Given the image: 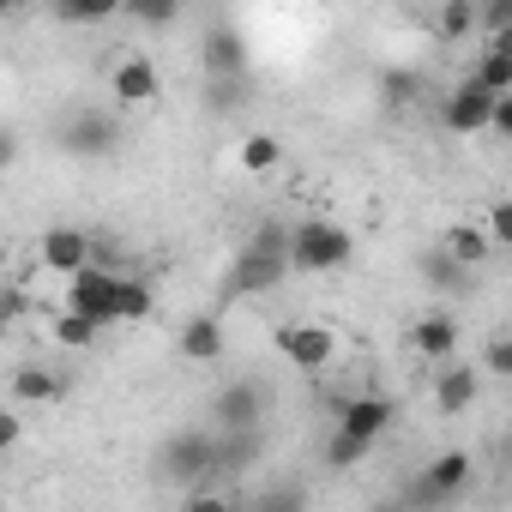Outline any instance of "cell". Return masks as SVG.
Here are the masks:
<instances>
[{"label":"cell","mask_w":512,"mask_h":512,"mask_svg":"<svg viewBox=\"0 0 512 512\" xmlns=\"http://www.w3.org/2000/svg\"><path fill=\"white\" fill-rule=\"evenodd\" d=\"M350 253H356V241L332 217H308L290 229V266L296 272H338V266H350Z\"/></svg>","instance_id":"6da1fadb"},{"label":"cell","mask_w":512,"mask_h":512,"mask_svg":"<svg viewBox=\"0 0 512 512\" xmlns=\"http://www.w3.org/2000/svg\"><path fill=\"white\" fill-rule=\"evenodd\" d=\"M157 470H163V482H175V488H187V494H205V488H211V434H205V428L169 434L163 452H157Z\"/></svg>","instance_id":"7a4b0ae2"},{"label":"cell","mask_w":512,"mask_h":512,"mask_svg":"<svg viewBox=\"0 0 512 512\" xmlns=\"http://www.w3.org/2000/svg\"><path fill=\"white\" fill-rule=\"evenodd\" d=\"M115 290H121L115 272L85 266V272L67 278V314H85L91 326H115Z\"/></svg>","instance_id":"3957f363"},{"label":"cell","mask_w":512,"mask_h":512,"mask_svg":"<svg viewBox=\"0 0 512 512\" xmlns=\"http://www.w3.org/2000/svg\"><path fill=\"white\" fill-rule=\"evenodd\" d=\"M266 416V380H229L217 398H211V422L223 434H241V428H260Z\"/></svg>","instance_id":"277c9868"},{"label":"cell","mask_w":512,"mask_h":512,"mask_svg":"<svg viewBox=\"0 0 512 512\" xmlns=\"http://www.w3.org/2000/svg\"><path fill=\"white\" fill-rule=\"evenodd\" d=\"M392 422H398V404L380 398V392H356V398H344V410H338V434L356 440V446H374Z\"/></svg>","instance_id":"5b68a950"},{"label":"cell","mask_w":512,"mask_h":512,"mask_svg":"<svg viewBox=\"0 0 512 512\" xmlns=\"http://www.w3.org/2000/svg\"><path fill=\"white\" fill-rule=\"evenodd\" d=\"M115 145H121V121L109 109H79L61 127V151H73V157H109Z\"/></svg>","instance_id":"8992f818"},{"label":"cell","mask_w":512,"mask_h":512,"mask_svg":"<svg viewBox=\"0 0 512 512\" xmlns=\"http://www.w3.org/2000/svg\"><path fill=\"white\" fill-rule=\"evenodd\" d=\"M37 260H43V272L73 278V272L91 266V235L73 229V223H55V229H43V241H37Z\"/></svg>","instance_id":"52a82bcc"},{"label":"cell","mask_w":512,"mask_h":512,"mask_svg":"<svg viewBox=\"0 0 512 512\" xmlns=\"http://www.w3.org/2000/svg\"><path fill=\"white\" fill-rule=\"evenodd\" d=\"M284 272H290V260H272V253H247V247H241V260H235V266H229V278H223V296H229V302H241V296L278 290V284H284Z\"/></svg>","instance_id":"ba28073f"},{"label":"cell","mask_w":512,"mask_h":512,"mask_svg":"<svg viewBox=\"0 0 512 512\" xmlns=\"http://www.w3.org/2000/svg\"><path fill=\"white\" fill-rule=\"evenodd\" d=\"M260 428H241V434H211V488L217 482H235L260 464Z\"/></svg>","instance_id":"9c48e42d"},{"label":"cell","mask_w":512,"mask_h":512,"mask_svg":"<svg viewBox=\"0 0 512 512\" xmlns=\"http://www.w3.org/2000/svg\"><path fill=\"white\" fill-rule=\"evenodd\" d=\"M488 109H494V97L464 73V79L452 85V97H446L440 121H446V133H488Z\"/></svg>","instance_id":"30bf717a"},{"label":"cell","mask_w":512,"mask_h":512,"mask_svg":"<svg viewBox=\"0 0 512 512\" xmlns=\"http://www.w3.org/2000/svg\"><path fill=\"white\" fill-rule=\"evenodd\" d=\"M278 350L296 362V368H308V374H320L326 362H332V350H338V338L326 332V326H284L278 332Z\"/></svg>","instance_id":"8fae6325"},{"label":"cell","mask_w":512,"mask_h":512,"mask_svg":"<svg viewBox=\"0 0 512 512\" xmlns=\"http://www.w3.org/2000/svg\"><path fill=\"white\" fill-rule=\"evenodd\" d=\"M205 73H211V79H241V73H247V37L229 31V25L205 31Z\"/></svg>","instance_id":"7c38bea8"},{"label":"cell","mask_w":512,"mask_h":512,"mask_svg":"<svg viewBox=\"0 0 512 512\" xmlns=\"http://www.w3.org/2000/svg\"><path fill=\"white\" fill-rule=\"evenodd\" d=\"M476 392H482V386H476V368H470V362H446L440 380H434V410H440V416H464V410L476 404Z\"/></svg>","instance_id":"4fadbf2b"},{"label":"cell","mask_w":512,"mask_h":512,"mask_svg":"<svg viewBox=\"0 0 512 512\" xmlns=\"http://www.w3.org/2000/svg\"><path fill=\"white\" fill-rule=\"evenodd\" d=\"M458 320L452 314H422L416 326H410V344H416V356H434V362H452L458 356Z\"/></svg>","instance_id":"5bb4252c"},{"label":"cell","mask_w":512,"mask_h":512,"mask_svg":"<svg viewBox=\"0 0 512 512\" xmlns=\"http://www.w3.org/2000/svg\"><path fill=\"white\" fill-rule=\"evenodd\" d=\"M440 253L452 266H464V272H482L488 260H494V247H488V235L476 229V223H452L446 235H440Z\"/></svg>","instance_id":"9a60e30c"},{"label":"cell","mask_w":512,"mask_h":512,"mask_svg":"<svg viewBox=\"0 0 512 512\" xmlns=\"http://www.w3.org/2000/svg\"><path fill=\"white\" fill-rule=\"evenodd\" d=\"M175 350H181L187 362H217V356H223V320H217V314H193V320L175 332Z\"/></svg>","instance_id":"2e32d148"},{"label":"cell","mask_w":512,"mask_h":512,"mask_svg":"<svg viewBox=\"0 0 512 512\" xmlns=\"http://www.w3.org/2000/svg\"><path fill=\"white\" fill-rule=\"evenodd\" d=\"M157 97V67L145 61V55H127L121 67H115V103L121 109H139V103H151Z\"/></svg>","instance_id":"e0dca14e"},{"label":"cell","mask_w":512,"mask_h":512,"mask_svg":"<svg viewBox=\"0 0 512 512\" xmlns=\"http://www.w3.org/2000/svg\"><path fill=\"white\" fill-rule=\"evenodd\" d=\"M470 79H476L488 97H512V37H506V43H488Z\"/></svg>","instance_id":"ac0fdd59"},{"label":"cell","mask_w":512,"mask_h":512,"mask_svg":"<svg viewBox=\"0 0 512 512\" xmlns=\"http://www.w3.org/2000/svg\"><path fill=\"white\" fill-rule=\"evenodd\" d=\"M67 392V380L55 374V368H37V362H25L19 374H13V398L19 404H55Z\"/></svg>","instance_id":"d6986e66"},{"label":"cell","mask_w":512,"mask_h":512,"mask_svg":"<svg viewBox=\"0 0 512 512\" xmlns=\"http://www.w3.org/2000/svg\"><path fill=\"white\" fill-rule=\"evenodd\" d=\"M247 512H308V488L290 482V476H284V482H266L260 494L247 500Z\"/></svg>","instance_id":"ffe728a7"},{"label":"cell","mask_w":512,"mask_h":512,"mask_svg":"<svg viewBox=\"0 0 512 512\" xmlns=\"http://www.w3.org/2000/svg\"><path fill=\"white\" fill-rule=\"evenodd\" d=\"M422 278H428L434 290H446V296H464L476 272H464V266H452V260H446V253H440V247H428V253H422Z\"/></svg>","instance_id":"44dd1931"},{"label":"cell","mask_w":512,"mask_h":512,"mask_svg":"<svg viewBox=\"0 0 512 512\" xmlns=\"http://www.w3.org/2000/svg\"><path fill=\"white\" fill-rule=\"evenodd\" d=\"M151 308H157V290H151L145 278H121V290H115V320L133 326V320H145Z\"/></svg>","instance_id":"7402d4cb"},{"label":"cell","mask_w":512,"mask_h":512,"mask_svg":"<svg viewBox=\"0 0 512 512\" xmlns=\"http://www.w3.org/2000/svg\"><path fill=\"white\" fill-rule=\"evenodd\" d=\"M278 157H284V139L278 133H247L241 139V169H253V175L278 169Z\"/></svg>","instance_id":"603a6c76"},{"label":"cell","mask_w":512,"mask_h":512,"mask_svg":"<svg viewBox=\"0 0 512 512\" xmlns=\"http://www.w3.org/2000/svg\"><path fill=\"white\" fill-rule=\"evenodd\" d=\"M55 19L61 25H103V19H115V0H55Z\"/></svg>","instance_id":"cb8c5ba5"},{"label":"cell","mask_w":512,"mask_h":512,"mask_svg":"<svg viewBox=\"0 0 512 512\" xmlns=\"http://www.w3.org/2000/svg\"><path fill=\"white\" fill-rule=\"evenodd\" d=\"M470 31H476V7H470V0H446V7H440V37L458 43Z\"/></svg>","instance_id":"d4e9b609"},{"label":"cell","mask_w":512,"mask_h":512,"mask_svg":"<svg viewBox=\"0 0 512 512\" xmlns=\"http://www.w3.org/2000/svg\"><path fill=\"white\" fill-rule=\"evenodd\" d=\"M380 97H386V103H410V97H422V73H416V67H392V73L380 79Z\"/></svg>","instance_id":"484cf974"},{"label":"cell","mask_w":512,"mask_h":512,"mask_svg":"<svg viewBox=\"0 0 512 512\" xmlns=\"http://www.w3.org/2000/svg\"><path fill=\"white\" fill-rule=\"evenodd\" d=\"M97 332H103V326H91L85 314H61V320H55V338H61L67 350H85V344H97Z\"/></svg>","instance_id":"4316f807"},{"label":"cell","mask_w":512,"mask_h":512,"mask_svg":"<svg viewBox=\"0 0 512 512\" xmlns=\"http://www.w3.org/2000/svg\"><path fill=\"white\" fill-rule=\"evenodd\" d=\"M476 25H482L494 43H506V31H512V0H488V7H476Z\"/></svg>","instance_id":"83f0119b"},{"label":"cell","mask_w":512,"mask_h":512,"mask_svg":"<svg viewBox=\"0 0 512 512\" xmlns=\"http://www.w3.org/2000/svg\"><path fill=\"white\" fill-rule=\"evenodd\" d=\"M127 13H133L139 25H175V19H181L175 0H127Z\"/></svg>","instance_id":"f1b7e54d"},{"label":"cell","mask_w":512,"mask_h":512,"mask_svg":"<svg viewBox=\"0 0 512 512\" xmlns=\"http://www.w3.org/2000/svg\"><path fill=\"white\" fill-rule=\"evenodd\" d=\"M482 235H488V247H512V199H494V211H488Z\"/></svg>","instance_id":"f546056e"},{"label":"cell","mask_w":512,"mask_h":512,"mask_svg":"<svg viewBox=\"0 0 512 512\" xmlns=\"http://www.w3.org/2000/svg\"><path fill=\"white\" fill-rule=\"evenodd\" d=\"M482 368H488L494 380H512V338H506V332H494V338H488V350H482Z\"/></svg>","instance_id":"4dcf8cb0"},{"label":"cell","mask_w":512,"mask_h":512,"mask_svg":"<svg viewBox=\"0 0 512 512\" xmlns=\"http://www.w3.org/2000/svg\"><path fill=\"white\" fill-rule=\"evenodd\" d=\"M181 512H241V500H235V494H223V488H205V494H187V500H181Z\"/></svg>","instance_id":"1f68e13d"},{"label":"cell","mask_w":512,"mask_h":512,"mask_svg":"<svg viewBox=\"0 0 512 512\" xmlns=\"http://www.w3.org/2000/svg\"><path fill=\"white\" fill-rule=\"evenodd\" d=\"M362 458H368V446H356V440H344V434L326 440V464H332V470H350V464H362Z\"/></svg>","instance_id":"d6a6232c"},{"label":"cell","mask_w":512,"mask_h":512,"mask_svg":"<svg viewBox=\"0 0 512 512\" xmlns=\"http://www.w3.org/2000/svg\"><path fill=\"white\" fill-rule=\"evenodd\" d=\"M241 79H211V109H241Z\"/></svg>","instance_id":"836d02e7"},{"label":"cell","mask_w":512,"mask_h":512,"mask_svg":"<svg viewBox=\"0 0 512 512\" xmlns=\"http://www.w3.org/2000/svg\"><path fill=\"white\" fill-rule=\"evenodd\" d=\"M19 434H25V422H19V410H0V458H7V452L19 446Z\"/></svg>","instance_id":"e575fe53"},{"label":"cell","mask_w":512,"mask_h":512,"mask_svg":"<svg viewBox=\"0 0 512 512\" xmlns=\"http://www.w3.org/2000/svg\"><path fill=\"white\" fill-rule=\"evenodd\" d=\"M13 163H19V133L0 127V169H13Z\"/></svg>","instance_id":"d590c367"},{"label":"cell","mask_w":512,"mask_h":512,"mask_svg":"<svg viewBox=\"0 0 512 512\" xmlns=\"http://www.w3.org/2000/svg\"><path fill=\"white\" fill-rule=\"evenodd\" d=\"M368 512H404V506H398V500H380V506H368Z\"/></svg>","instance_id":"8d00e7d4"},{"label":"cell","mask_w":512,"mask_h":512,"mask_svg":"<svg viewBox=\"0 0 512 512\" xmlns=\"http://www.w3.org/2000/svg\"><path fill=\"white\" fill-rule=\"evenodd\" d=\"M0 13H7V0H0Z\"/></svg>","instance_id":"74e56055"}]
</instances>
